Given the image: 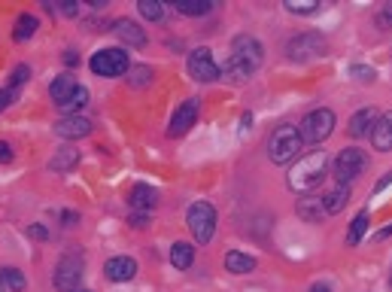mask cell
<instances>
[{
  "label": "cell",
  "mask_w": 392,
  "mask_h": 292,
  "mask_svg": "<svg viewBox=\"0 0 392 292\" xmlns=\"http://www.w3.org/2000/svg\"><path fill=\"white\" fill-rule=\"evenodd\" d=\"M58 13H64V15H76L79 13V4H76V0H61V4H58Z\"/></svg>",
  "instance_id": "e575fe53"
},
{
  "label": "cell",
  "mask_w": 392,
  "mask_h": 292,
  "mask_svg": "<svg viewBox=\"0 0 392 292\" xmlns=\"http://www.w3.org/2000/svg\"><path fill=\"white\" fill-rule=\"evenodd\" d=\"M225 268L231 274H250V271H255V259H252V255H246V253L231 250L225 255Z\"/></svg>",
  "instance_id": "603a6c76"
},
{
  "label": "cell",
  "mask_w": 392,
  "mask_h": 292,
  "mask_svg": "<svg viewBox=\"0 0 392 292\" xmlns=\"http://www.w3.org/2000/svg\"><path fill=\"white\" fill-rule=\"evenodd\" d=\"M76 86H79V82H76V77H70V73H64V77H55L52 79V88H49V95H52V100H55V104H64V100H67L70 95H73V91H76Z\"/></svg>",
  "instance_id": "ac0fdd59"
},
{
  "label": "cell",
  "mask_w": 392,
  "mask_h": 292,
  "mask_svg": "<svg viewBox=\"0 0 392 292\" xmlns=\"http://www.w3.org/2000/svg\"><path fill=\"white\" fill-rule=\"evenodd\" d=\"M61 219H64V225H76L79 223V213H73V210H64Z\"/></svg>",
  "instance_id": "74e56055"
},
{
  "label": "cell",
  "mask_w": 392,
  "mask_h": 292,
  "mask_svg": "<svg viewBox=\"0 0 392 292\" xmlns=\"http://www.w3.org/2000/svg\"><path fill=\"white\" fill-rule=\"evenodd\" d=\"M170 262L177 271H189L191 262H195V246L186 244V241H177L170 246Z\"/></svg>",
  "instance_id": "d6986e66"
},
{
  "label": "cell",
  "mask_w": 392,
  "mask_h": 292,
  "mask_svg": "<svg viewBox=\"0 0 392 292\" xmlns=\"http://www.w3.org/2000/svg\"><path fill=\"white\" fill-rule=\"evenodd\" d=\"M325 168H328L325 150H316V152L304 155V159H298L289 168V177H286L289 189L298 192V195H310V192H316L319 186H323V180H325Z\"/></svg>",
  "instance_id": "6da1fadb"
},
{
  "label": "cell",
  "mask_w": 392,
  "mask_h": 292,
  "mask_svg": "<svg viewBox=\"0 0 392 292\" xmlns=\"http://www.w3.org/2000/svg\"><path fill=\"white\" fill-rule=\"evenodd\" d=\"M18 98V88H13V86H6V88H0V113L13 104V100Z\"/></svg>",
  "instance_id": "836d02e7"
},
{
  "label": "cell",
  "mask_w": 392,
  "mask_h": 292,
  "mask_svg": "<svg viewBox=\"0 0 392 292\" xmlns=\"http://www.w3.org/2000/svg\"><path fill=\"white\" fill-rule=\"evenodd\" d=\"M128 82H131V86H137V88L149 86V82H152V70L146 67V64H137V67L128 70Z\"/></svg>",
  "instance_id": "f1b7e54d"
},
{
  "label": "cell",
  "mask_w": 392,
  "mask_h": 292,
  "mask_svg": "<svg viewBox=\"0 0 392 292\" xmlns=\"http://www.w3.org/2000/svg\"><path fill=\"white\" fill-rule=\"evenodd\" d=\"M0 161H13V150H9V143H0Z\"/></svg>",
  "instance_id": "ab89813d"
},
{
  "label": "cell",
  "mask_w": 392,
  "mask_h": 292,
  "mask_svg": "<svg viewBox=\"0 0 392 292\" xmlns=\"http://www.w3.org/2000/svg\"><path fill=\"white\" fill-rule=\"evenodd\" d=\"M198 98H189V100H182V104L173 109V116H170V125H168V137H182L186 131H191V125L198 122Z\"/></svg>",
  "instance_id": "30bf717a"
},
{
  "label": "cell",
  "mask_w": 392,
  "mask_h": 292,
  "mask_svg": "<svg viewBox=\"0 0 392 292\" xmlns=\"http://www.w3.org/2000/svg\"><path fill=\"white\" fill-rule=\"evenodd\" d=\"M350 73H353V77L359 79V82H371V79H374V67H365V64H353Z\"/></svg>",
  "instance_id": "d6a6232c"
},
{
  "label": "cell",
  "mask_w": 392,
  "mask_h": 292,
  "mask_svg": "<svg viewBox=\"0 0 392 292\" xmlns=\"http://www.w3.org/2000/svg\"><path fill=\"white\" fill-rule=\"evenodd\" d=\"M0 292H6V289H4V283H0Z\"/></svg>",
  "instance_id": "bcb514c9"
},
{
  "label": "cell",
  "mask_w": 392,
  "mask_h": 292,
  "mask_svg": "<svg viewBox=\"0 0 392 292\" xmlns=\"http://www.w3.org/2000/svg\"><path fill=\"white\" fill-rule=\"evenodd\" d=\"M389 234H392V225H386V228L380 232V237H389Z\"/></svg>",
  "instance_id": "7bdbcfd3"
},
{
  "label": "cell",
  "mask_w": 392,
  "mask_h": 292,
  "mask_svg": "<svg viewBox=\"0 0 392 292\" xmlns=\"http://www.w3.org/2000/svg\"><path fill=\"white\" fill-rule=\"evenodd\" d=\"M186 223H189V232L195 237L198 244H210V237L216 232V210L213 204H207V201H195V204L189 207L186 213Z\"/></svg>",
  "instance_id": "5b68a950"
},
{
  "label": "cell",
  "mask_w": 392,
  "mask_h": 292,
  "mask_svg": "<svg viewBox=\"0 0 392 292\" xmlns=\"http://www.w3.org/2000/svg\"><path fill=\"white\" fill-rule=\"evenodd\" d=\"M368 168V155H365L362 150H356V146H350V150H341L334 159V177H337V186H350L353 180H359V173Z\"/></svg>",
  "instance_id": "8992f818"
},
{
  "label": "cell",
  "mask_w": 392,
  "mask_h": 292,
  "mask_svg": "<svg viewBox=\"0 0 392 292\" xmlns=\"http://www.w3.org/2000/svg\"><path fill=\"white\" fill-rule=\"evenodd\" d=\"M104 274L109 283H125V280H134L137 274V262L131 255H113L107 265H104Z\"/></svg>",
  "instance_id": "7c38bea8"
},
{
  "label": "cell",
  "mask_w": 392,
  "mask_h": 292,
  "mask_svg": "<svg viewBox=\"0 0 392 292\" xmlns=\"http://www.w3.org/2000/svg\"><path fill=\"white\" fill-rule=\"evenodd\" d=\"M131 225L134 228H146V225H149V213H134L131 216Z\"/></svg>",
  "instance_id": "d590c367"
},
{
  "label": "cell",
  "mask_w": 392,
  "mask_h": 292,
  "mask_svg": "<svg viewBox=\"0 0 392 292\" xmlns=\"http://www.w3.org/2000/svg\"><path fill=\"white\" fill-rule=\"evenodd\" d=\"M383 15H386V18H392V4H386V9H383Z\"/></svg>",
  "instance_id": "ee69618b"
},
{
  "label": "cell",
  "mask_w": 392,
  "mask_h": 292,
  "mask_svg": "<svg viewBox=\"0 0 392 292\" xmlns=\"http://www.w3.org/2000/svg\"><path fill=\"white\" fill-rule=\"evenodd\" d=\"M377 109L374 107H365V109H359V113H356L353 119H350V128H346V131H350L353 137H368L371 131H374V125H377Z\"/></svg>",
  "instance_id": "9a60e30c"
},
{
  "label": "cell",
  "mask_w": 392,
  "mask_h": 292,
  "mask_svg": "<svg viewBox=\"0 0 392 292\" xmlns=\"http://www.w3.org/2000/svg\"><path fill=\"white\" fill-rule=\"evenodd\" d=\"M231 55H237V58H241V61L252 64V67L259 70L264 49H262V43L255 40L252 34H241V36H234V40H231Z\"/></svg>",
  "instance_id": "8fae6325"
},
{
  "label": "cell",
  "mask_w": 392,
  "mask_h": 292,
  "mask_svg": "<svg viewBox=\"0 0 392 292\" xmlns=\"http://www.w3.org/2000/svg\"><path fill=\"white\" fill-rule=\"evenodd\" d=\"M310 292H332V289H328L325 283H313V286H310Z\"/></svg>",
  "instance_id": "b9f144b4"
},
{
  "label": "cell",
  "mask_w": 392,
  "mask_h": 292,
  "mask_svg": "<svg viewBox=\"0 0 392 292\" xmlns=\"http://www.w3.org/2000/svg\"><path fill=\"white\" fill-rule=\"evenodd\" d=\"M325 40L313 31L307 34H295L292 40L286 43V58L289 61H310V58H319V55H325Z\"/></svg>",
  "instance_id": "52a82bcc"
},
{
  "label": "cell",
  "mask_w": 392,
  "mask_h": 292,
  "mask_svg": "<svg viewBox=\"0 0 392 292\" xmlns=\"http://www.w3.org/2000/svg\"><path fill=\"white\" fill-rule=\"evenodd\" d=\"M368 223H371V213H368V210H359V213H356V219L350 223V232H346V244H350V246L359 244L362 234L368 232Z\"/></svg>",
  "instance_id": "d4e9b609"
},
{
  "label": "cell",
  "mask_w": 392,
  "mask_h": 292,
  "mask_svg": "<svg viewBox=\"0 0 392 292\" xmlns=\"http://www.w3.org/2000/svg\"><path fill=\"white\" fill-rule=\"evenodd\" d=\"M27 79H31V67H27V64H18V67L13 70V77H9V86L18 88V86H22V82H27Z\"/></svg>",
  "instance_id": "1f68e13d"
},
{
  "label": "cell",
  "mask_w": 392,
  "mask_h": 292,
  "mask_svg": "<svg viewBox=\"0 0 392 292\" xmlns=\"http://www.w3.org/2000/svg\"><path fill=\"white\" fill-rule=\"evenodd\" d=\"M286 9L295 15H310L319 9V0H286Z\"/></svg>",
  "instance_id": "4dcf8cb0"
},
{
  "label": "cell",
  "mask_w": 392,
  "mask_h": 292,
  "mask_svg": "<svg viewBox=\"0 0 392 292\" xmlns=\"http://www.w3.org/2000/svg\"><path fill=\"white\" fill-rule=\"evenodd\" d=\"M116 36L122 40L125 46H143L146 43V34H143V27L137 25V22H131V18H122V22H116Z\"/></svg>",
  "instance_id": "2e32d148"
},
{
  "label": "cell",
  "mask_w": 392,
  "mask_h": 292,
  "mask_svg": "<svg viewBox=\"0 0 392 292\" xmlns=\"http://www.w3.org/2000/svg\"><path fill=\"white\" fill-rule=\"evenodd\" d=\"M91 131V122L86 116H64L61 122H55V134L64 137V140H79Z\"/></svg>",
  "instance_id": "4fadbf2b"
},
{
  "label": "cell",
  "mask_w": 392,
  "mask_h": 292,
  "mask_svg": "<svg viewBox=\"0 0 392 292\" xmlns=\"http://www.w3.org/2000/svg\"><path fill=\"white\" fill-rule=\"evenodd\" d=\"M140 15L143 18H149V22H158V18L164 15V6H161V0H140Z\"/></svg>",
  "instance_id": "f546056e"
},
{
  "label": "cell",
  "mask_w": 392,
  "mask_h": 292,
  "mask_svg": "<svg viewBox=\"0 0 392 292\" xmlns=\"http://www.w3.org/2000/svg\"><path fill=\"white\" fill-rule=\"evenodd\" d=\"M0 283H4V289H9V292H25L27 289V280L18 268H0Z\"/></svg>",
  "instance_id": "4316f807"
},
{
  "label": "cell",
  "mask_w": 392,
  "mask_h": 292,
  "mask_svg": "<svg viewBox=\"0 0 392 292\" xmlns=\"http://www.w3.org/2000/svg\"><path fill=\"white\" fill-rule=\"evenodd\" d=\"M334 113L328 107H316V109H310V113L301 119V122L295 125L298 128V134H301V140L304 143H323L328 134L334 131Z\"/></svg>",
  "instance_id": "3957f363"
},
{
  "label": "cell",
  "mask_w": 392,
  "mask_h": 292,
  "mask_svg": "<svg viewBox=\"0 0 392 292\" xmlns=\"http://www.w3.org/2000/svg\"><path fill=\"white\" fill-rule=\"evenodd\" d=\"M346 201H350V189H346V186H334L332 192H325L323 207H325V213H341V210L346 207Z\"/></svg>",
  "instance_id": "44dd1931"
},
{
  "label": "cell",
  "mask_w": 392,
  "mask_h": 292,
  "mask_svg": "<svg viewBox=\"0 0 392 292\" xmlns=\"http://www.w3.org/2000/svg\"><path fill=\"white\" fill-rule=\"evenodd\" d=\"M371 143L377 152L392 150V113H383L377 119V125H374V131H371Z\"/></svg>",
  "instance_id": "5bb4252c"
},
{
  "label": "cell",
  "mask_w": 392,
  "mask_h": 292,
  "mask_svg": "<svg viewBox=\"0 0 392 292\" xmlns=\"http://www.w3.org/2000/svg\"><path fill=\"white\" fill-rule=\"evenodd\" d=\"M298 216L304 219V223H323V216H325L323 198H316V201L301 198V201H298Z\"/></svg>",
  "instance_id": "cb8c5ba5"
},
{
  "label": "cell",
  "mask_w": 392,
  "mask_h": 292,
  "mask_svg": "<svg viewBox=\"0 0 392 292\" xmlns=\"http://www.w3.org/2000/svg\"><path fill=\"white\" fill-rule=\"evenodd\" d=\"M79 280H82V255H64L55 268V286L64 289V292H76L79 289Z\"/></svg>",
  "instance_id": "9c48e42d"
},
{
  "label": "cell",
  "mask_w": 392,
  "mask_h": 292,
  "mask_svg": "<svg viewBox=\"0 0 392 292\" xmlns=\"http://www.w3.org/2000/svg\"><path fill=\"white\" fill-rule=\"evenodd\" d=\"M128 201H131L134 210H140V213H143V210H152L155 204H158V192H155L152 186H146V182H137V186L131 189V198H128Z\"/></svg>",
  "instance_id": "e0dca14e"
},
{
  "label": "cell",
  "mask_w": 392,
  "mask_h": 292,
  "mask_svg": "<svg viewBox=\"0 0 392 292\" xmlns=\"http://www.w3.org/2000/svg\"><path fill=\"white\" fill-rule=\"evenodd\" d=\"M301 150H304V140H301L295 125H280L268 140V155L273 164H289Z\"/></svg>",
  "instance_id": "7a4b0ae2"
},
{
  "label": "cell",
  "mask_w": 392,
  "mask_h": 292,
  "mask_svg": "<svg viewBox=\"0 0 392 292\" xmlns=\"http://www.w3.org/2000/svg\"><path fill=\"white\" fill-rule=\"evenodd\" d=\"M186 67H189V77L198 82H216L219 79V64L213 61V55H210V49H204V46L189 55Z\"/></svg>",
  "instance_id": "ba28073f"
},
{
  "label": "cell",
  "mask_w": 392,
  "mask_h": 292,
  "mask_svg": "<svg viewBox=\"0 0 392 292\" xmlns=\"http://www.w3.org/2000/svg\"><path fill=\"white\" fill-rule=\"evenodd\" d=\"M64 64H67V67L79 64V52H76V49H64Z\"/></svg>",
  "instance_id": "8d00e7d4"
},
{
  "label": "cell",
  "mask_w": 392,
  "mask_h": 292,
  "mask_svg": "<svg viewBox=\"0 0 392 292\" xmlns=\"http://www.w3.org/2000/svg\"><path fill=\"white\" fill-rule=\"evenodd\" d=\"M76 164H79V150H61L58 155H52L49 168L58 171V173H67V171L76 168Z\"/></svg>",
  "instance_id": "484cf974"
},
{
  "label": "cell",
  "mask_w": 392,
  "mask_h": 292,
  "mask_svg": "<svg viewBox=\"0 0 392 292\" xmlns=\"http://www.w3.org/2000/svg\"><path fill=\"white\" fill-rule=\"evenodd\" d=\"M76 292H91V289H76Z\"/></svg>",
  "instance_id": "f6af8a7d"
},
{
  "label": "cell",
  "mask_w": 392,
  "mask_h": 292,
  "mask_svg": "<svg viewBox=\"0 0 392 292\" xmlns=\"http://www.w3.org/2000/svg\"><path fill=\"white\" fill-rule=\"evenodd\" d=\"M389 182H392V171H389V173H386V177H383V180L377 182V186H374V192H380V189H386V186H389Z\"/></svg>",
  "instance_id": "60d3db41"
},
{
  "label": "cell",
  "mask_w": 392,
  "mask_h": 292,
  "mask_svg": "<svg viewBox=\"0 0 392 292\" xmlns=\"http://www.w3.org/2000/svg\"><path fill=\"white\" fill-rule=\"evenodd\" d=\"M88 67H91V73H97V77L113 79V77H122V73L131 70V61H128V52L125 49L113 46V49H100V52L91 55Z\"/></svg>",
  "instance_id": "277c9868"
},
{
  "label": "cell",
  "mask_w": 392,
  "mask_h": 292,
  "mask_svg": "<svg viewBox=\"0 0 392 292\" xmlns=\"http://www.w3.org/2000/svg\"><path fill=\"white\" fill-rule=\"evenodd\" d=\"M27 234L36 237V241H46V228L43 225H31V228H27Z\"/></svg>",
  "instance_id": "f35d334b"
},
{
  "label": "cell",
  "mask_w": 392,
  "mask_h": 292,
  "mask_svg": "<svg viewBox=\"0 0 392 292\" xmlns=\"http://www.w3.org/2000/svg\"><path fill=\"white\" fill-rule=\"evenodd\" d=\"M86 104H88V88H86V86H76V91H73V95L61 104V109H64L67 116H79V109L86 107Z\"/></svg>",
  "instance_id": "83f0119b"
},
{
  "label": "cell",
  "mask_w": 392,
  "mask_h": 292,
  "mask_svg": "<svg viewBox=\"0 0 392 292\" xmlns=\"http://www.w3.org/2000/svg\"><path fill=\"white\" fill-rule=\"evenodd\" d=\"M213 0H173V9L182 15H207L213 13Z\"/></svg>",
  "instance_id": "7402d4cb"
},
{
  "label": "cell",
  "mask_w": 392,
  "mask_h": 292,
  "mask_svg": "<svg viewBox=\"0 0 392 292\" xmlns=\"http://www.w3.org/2000/svg\"><path fill=\"white\" fill-rule=\"evenodd\" d=\"M36 27H40V22H36V15L22 13V15H18V22H15V27H13V40H15V43L31 40V36L36 34Z\"/></svg>",
  "instance_id": "ffe728a7"
}]
</instances>
